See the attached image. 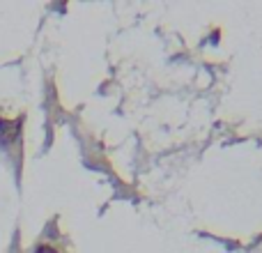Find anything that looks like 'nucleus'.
Listing matches in <instances>:
<instances>
[{
	"mask_svg": "<svg viewBox=\"0 0 262 253\" xmlns=\"http://www.w3.org/2000/svg\"><path fill=\"white\" fill-rule=\"evenodd\" d=\"M37 253H55V251H51V249H46V246H44V249H39Z\"/></svg>",
	"mask_w": 262,
	"mask_h": 253,
	"instance_id": "obj_1",
	"label": "nucleus"
}]
</instances>
